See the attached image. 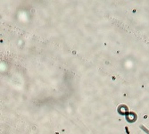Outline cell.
I'll use <instances>...</instances> for the list:
<instances>
[{
    "label": "cell",
    "instance_id": "obj_1",
    "mask_svg": "<svg viewBox=\"0 0 149 134\" xmlns=\"http://www.w3.org/2000/svg\"><path fill=\"white\" fill-rule=\"evenodd\" d=\"M140 129L144 131V132H146V134H149V131L145 127V126H143V125H140Z\"/></svg>",
    "mask_w": 149,
    "mask_h": 134
}]
</instances>
